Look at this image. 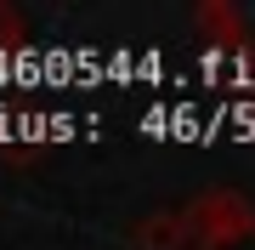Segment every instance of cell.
Masks as SVG:
<instances>
[{
    "label": "cell",
    "mask_w": 255,
    "mask_h": 250,
    "mask_svg": "<svg viewBox=\"0 0 255 250\" xmlns=\"http://www.w3.org/2000/svg\"><path fill=\"white\" fill-rule=\"evenodd\" d=\"M182 222H187V250H221V245L255 233V211L238 194H210V199L193 205Z\"/></svg>",
    "instance_id": "1"
},
{
    "label": "cell",
    "mask_w": 255,
    "mask_h": 250,
    "mask_svg": "<svg viewBox=\"0 0 255 250\" xmlns=\"http://www.w3.org/2000/svg\"><path fill=\"white\" fill-rule=\"evenodd\" d=\"M11 46H23V11L0 0V51H11Z\"/></svg>",
    "instance_id": "2"
}]
</instances>
